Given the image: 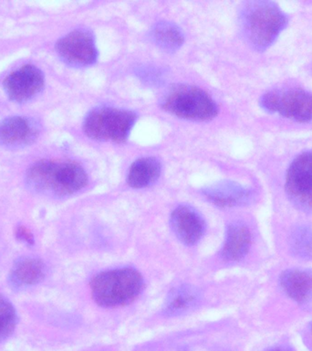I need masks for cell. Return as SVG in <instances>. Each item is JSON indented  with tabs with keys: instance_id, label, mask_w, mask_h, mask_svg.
<instances>
[{
	"instance_id": "obj_1",
	"label": "cell",
	"mask_w": 312,
	"mask_h": 351,
	"mask_svg": "<svg viewBox=\"0 0 312 351\" xmlns=\"http://www.w3.org/2000/svg\"><path fill=\"white\" fill-rule=\"evenodd\" d=\"M26 182L37 193L67 197L86 186L88 176L75 162L40 160L27 169Z\"/></svg>"
},
{
	"instance_id": "obj_2",
	"label": "cell",
	"mask_w": 312,
	"mask_h": 351,
	"mask_svg": "<svg viewBox=\"0 0 312 351\" xmlns=\"http://www.w3.org/2000/svg\"><path fill=\"white\" fill-rule=\"evenodd\" d=\"M287 21L286 14L270 1L248 2L240 14L244 37L254 49L260 51L275 43Z\"/></svg>"
},
{
	"instance_id": "obj_3",
	"label": "cell",
	"mask_w": 312,
	"mask_h": 351,
	"mask_svg": "<svg viewBox=\"0 0 312 351\" xmlns=\"http://www.w3.org/2000/svg\"><path fill=\"white\" fill-rule=\"evenodd\" d=\"M90 285L96 304L103 307H117L135 300L144 289V281L135 269L125 267L96 274Z\"/></svg>"
},
{
	"instance_id": "obj_4",
	"label": "cell",
	"mask_w": 312,
	"mask_h": 351,
	"mask_svg": "<svg viewBox=\"0 0 312 351\" xmlns=\"http://www.w3.org/2000/svg\"><path fill=\"white\" fill-rule=\"evenodd\" d=\"M160 104L166 111L183 119L207 121L218 112L215 101L205 90L187 84L170 87Z\"/></svg>"
},
{
	"instance_id": "obj_5",
	"label": "cell",
	"mask_w": 312,
	"mask_h": 351,
	"mask_svg": "<svg viewBox=\"0 0 312 351\" xmlns=\"http://www.w3.org/2000/svg\"><path fill=\"white\" fill-rule=\"evenodd\" d=\"M136 119V114L128 110L97 107L85 117L83 130L93 140L122 143L128 138Z\"/></svg>"
},
{
	"instance_id": "obj_6",
	"label": "cell",
	"mask_w": 312,
	"mask_h": 351,
	"mask_svg": "<svg viewBox=\"0 0 312 351\" xmlns=\"http://www.w3.org/2000/svg\"><path fill=\"white\" fill-rule=\"evenodd\" d=\"M260 104L268 112H278L297 122L312 121V95L304 90H270L262 96Z\"/></svg>"
},
{
	"instance_id": "obj_7",
	"label": "cell",
	"mask_w": 312,
	"mask_h": 351,
	"mask_svg": "<svg viewBox=\"0 0 312 351\" xmlns=\"http://www.w3.org/2000/svg\"><path fill=\"white\" fill-rule=\"evenodd\" d=\"M285 188L297 207L312 213V150L293 160L287 169Z\"/></svg>"
},
{
	"instance_id": "obj_8",
	"label": "cell",
	"mask_w": 312,
	"mask_h": 351,
	"mask_svg": "<svg viewBox=\"0 0 312 351\" xmlns=\"http://www.w3.org/2000/svg\"><path fill=\"white\" fill-rule=\"evenodd\" d=\"M56 51L63 62L75 67L92 65L98 58L94 36L86 29H75L60 38Z\"/></svg>"
},
{
	"instance_id": "obj_9",
	"label": "cell",
	"mask_w": 312,
	"mask_h": 351,
	"mask_svg": "<svg viewBox=\"0 0 312 351\" xmlns=\"http://www.w3.org/2000/svg\"><path fill=\"white\" fill-rule=\"evenodd\" d=\"M3 84L10 100L26 103L43 90L45 78L42 71L36 66L24 65L12 71Z\"/></svg>"
},
{
	"instance_id": "obj_10",
	"label": "cell",
	"mask_w": 312,
	"mask_h": 351,
	"mask_svg": "<svg viewBox=\"0 0 312 351\" xmlns=\"http://www.w3.org/2000/svg\"><path fill=\"white\" fill-rule=\"evenodd\" d=\"M40 134V125L32 118L11 117L0 122V145L21 148L33 144Z\"/></svg>"
},
{
	"instance_id": "obj_11",
	"label": "cell",
	"mask_w": 312,
	"mask_h": 351,
	"mask_svg": "<svg viewBox=\"0 0 312 351\" xmlns=\"http://www.w3.org/2000/svg\"><path fill=\"white\" fill-rule=\"evenodd\" d=\"M172 232L183 243L194 245L201 240L205 232V222L201 214L193 207L181 205L171 214Z\"/></svg>"
},
{
	"instance_id": "obj_12",
	"label": "cell",
	"mask_w": 312,
	"mask_h": 351,
	"mask_svg": "<svg viewBox=\"0 0 312 351\" xmlns=\"http://www.w3.org/2000/svg\"><path fill=\"white\" fill-rule=\"evenodd\" d=\"M203 194L213 204L222 208L237 207L250 202L254 192L233 181H221L203 189Z\"/></svg>"
},
{
	"instance_id": "obj_13",
	"label": "cell",
	"mask_w": 312,
	"mask_h": 351,
	"mask_svg": "<svg viewBox=\"0 0 312 351\" xmlns=\"http://www.w3.org/2000/svg\"><path fill=\"white\" fill-rule=\"evenodd\" d=\"M47 267L42 260L35 257H23L13 263L8 274V282L15 289H26L42 282Z\"/></svg>"
},
{
	"instance_id": "obj_14",
	"label": "cell",
	"mask_w": 312,
	"mask_h": 351,
	"mask_svg": "<svg viewBox=\"0 0 312 351\" xmlns=\"http://www.w3.org/2000/svg\"><path fill=\"white\" fill-rule=\"evenodd\" d=\"M282 291L300 304L312 303V271L306 269H289L279 277Z\"/></svg>"
},
{
	"instance_id": "obj_15",
	"label": "cell",
	"mask_w": 312,
	"mask_h": 351,
	"mask_svg": "<svg viewBox=\"0 0 312 351\" xmlns=\"http://www.w3.org/2000/svg\"><path fill=\"white\" fill-rule=\"evenodd\" d=\"M251 245V233L244 222L235 221L227 227L221 255L229 262H237L248 254Z\"/></svg>"
},
{
	"instance_id": "obj_16",
	"label": "cell",
	"mask_w": 312,
	"mask_h": 351,
	"mask_svg": "<svg viewBox=\"0 0 312 351\" xmlns=\"http://www.w3.org/2000/svg\"><path fill=\"white\" fill-rule=\"evenodd\" d=\"M201 295L197 288L190 285H181L172 288L164 304V314L175 317L185 314L199 304Z\"/></svg>"
},
{
	"instance_id": "obj_17",
	"label": "cell",
	"mask_w": 312,
	"mask_h": 351,
	"mask_svg": "<svg viewBox=\"0 0 312 351\" xmlns=\"http://www.w3.org/2000/svg\"><path fill=\"white\" fill-rule=\"evenodd\" d=\"M161 167L155 158L137 159L129 169L127 182L133 189H144L155 184L160 178Z\"/></svg>"
},
{
	"instance_id": "obj_18",
	"label": "cell",
	"mask_w": 312,
	"mask_h": 351,
	"mask_svg": "<svg viewBox=\"0 0 312 351\" xmlns=\"http://www.w3.org/2000/svg\"><path fill=\"white\" fill-rule=\"evenodd\" d=\"M151 38L153 43L163 51L172 52L183 45L185 38L182 30L171 22H159L151 30Z\"/></svg>"
},
{
	"instance_id": "obj_19",
	"label": "cell",
	"mask_w": 312,
	"mask_h": 351,
	"mask_svg": "<svg viewBox=\"0 0 312 351\" xmlns=\"http://www.w3.org/2000/svg\"><path fill=\"white\" fill-rule=\"evenodd\" d=\"M289 245L292 254L301 259H312V228L298 226L289 234Z\"/></svg>"
},
{
	"instance_id": "obj_20",
	"label": "cell",
	"mask_w": 312,
	"mask_h": 351,
	"mask_svg": "<svg viewBox=\"0 0 312 351\" xmlns=\"http://www.w3.org/2000/svg\"><path fill=\"white\" fill-rule=\"evenodd\" d=\"M18 324V315L13 304L0 293V341L12 335Z\"/></svg>"
},
{
	"instance_id": "obj_21",
	"label": "cell",
	"mask_w": 312,
	"mask_h": 351,
	"mask_svg": "<svg viewBox=\"0 0 312 351\" xmlns=\"http://www.w3.org/2000/svg\"><path fill=\"white\" fill-rule=\"evenodd\" d=\"M137 74L142 82H146L147 84L157 85L163 81V73L156 68L144 67L141 68Z\"/></svg>"
},
{
	"instance_id": "obj_22",
	"label": "cell",
	"mask_w": 312,
	"mask_h": 351,
	"mask_svg": "<svg viewBox=\"0 0 312 351\" xmlns=\"http://www.w3.org/2000/svg\"><path fill=\"white\" fill-rule=\"evenodd\" d=\"M15 236L16 240L27 244V245H33L35 243L34 235H33L31 230L29 228L23 226V225L16 228Z\"/></svg>"
},
{
	"instance_id": "obj_23",
	"label": "cell",
	"mask_w": 312,
	"mask_h": 351,
	"mask_svg": "<svg viewBox=\"0 0 312 351\" xmlns=\"http://www.w3.org/2000/svg\"><path fill=\"white\" fill-rule=\"evenodd\" d=\"M307 342H308L309 347L312 350V322L308 326V332H307Z\"/></svg>"
},
{
	"instance_id": "obj_24",
	"label": "cell",
	"mask_w": 312,
	"mask_h": 351,
	"mask_svg": "<svg viewBox=\"0 0 312 351\" xmlns=\"http://www.w3.org/2000/svg\"><path fill=\"white\" fill-rule=\"evenodd\" d=\"M267 351H291L289 350V348H287L286 347H274L270 348V350Z\"/></svg>"
}]
</instances>
